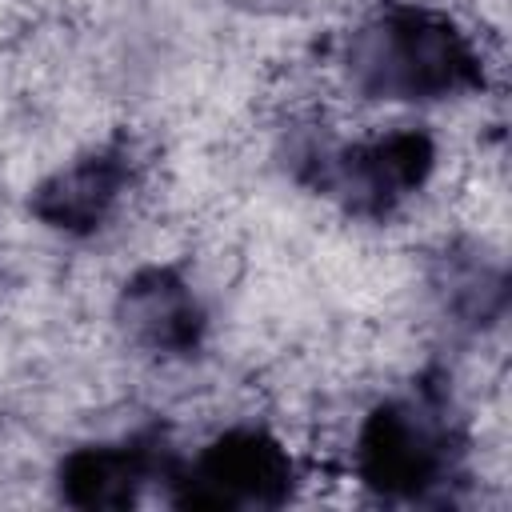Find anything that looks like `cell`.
Returning <instances> with one entry per match:
<instances>
[{
	"instance_id": "1",
	"label": "cell",
	"mask_w": 512,
	"mask_h": 512,
	"mask_svg": "<svg viewBox=\"0 0 512 512\" xmlns=\"http://www.w3.org/2000/svg\"><path fill=\"white\" fill-rule=\"evenodd\" d=\"M360 88L392 100H436L480 80V56L444 16L392 8L352 44Z\"/></svg>"
},
{
	"instance_id": "2",
	"label": "cell",
	"mask_w": 512,
	"mask_h": 512,
	"mask_svg": "<svg viewBox=\"0 0 512 512\" xmlns=\"http://www.w3.org/2000/svg\"><path fill=\"white\" fill-rule=\"evenodd\" d=\"M452 428L440 408L424 400H400L380 408L356 448V464L364 484L380 492L420 496L444 472H452Z\"/></svg>"
},
{
	"instance_id": "3",
	"label": "cell",
	"mask_w": 512,
	"mask_h": 512,
	"mask_svg": "<svg viewBox=\"0 0 512 512\" xmlns=\"http://www.w3.org/2000/svg\"><path fill=\"white\" fill-rule=\"evenodd\" d=\"M292 484L288 452L264 432H232L212 444L188 476L196 504H276Z\"/></svg>"
},
{
	"instance_id": "4",
	"label": "cell",
	"mask_w": 512,
	"mask_h": 512,
	"mask_svg": "<svg viewBox=\"0 0 512 512\" xmlns=\"http://www.w3.org/2000/svg\"><path fill=\"white\" fill-rule=\"evenodd\" d=\"M428 164L432 144L420 132H392L348 148L336 164V184L360 208H388L424 180Z\"/></svg>"
},
{
	"instance_id": "5",
	"label": "cell",
	"mask_w": 512,
	"mask_h": 512,
	"mask_svg": "<svg viewBox=\"0 0 512 512\" xmlns=\"http://www.w3.org/2000/svg\"><path fill=\"white\" fill-rule=\"evenodd\" d=\"M128 180V168H124V152H100V156H88L80 164H72L68 172H60L44 196H40V212L48 220H56L60 228H92L108 208L112 200L120 196Z\"/></svg>"
},
{
	"instance_id": "6",
	"label": "cell",
	"mask_w": 512,
	"mask_h": 512,
	"mask_svg": "<svg viewBox=\"0 0 512 512\" xmlns=\"http://www.w3.org/2000/svg\"><path fill=\"white\" fill-rule=\"evenodd\" d=\"M128 320L156 348H184L200 328L196 300L168 272H152L128 292Z\"/></svg>"
},
{
	"instance_id": "7",
	"label": "cell",
	"mask_w": 512,
	"mask_h": 512,
	"mask_svg": "<svg viewBox=\"0 0 512 512\" xmlns=\"http://www.w3.org/2000/svg\"><path fill=\"white\" fill-rule=\"evenodd\" d=\"M144 476V460L132 448H96L68 460L64 480L80 504H124Z\"/></svg>"
}]
</instances>
